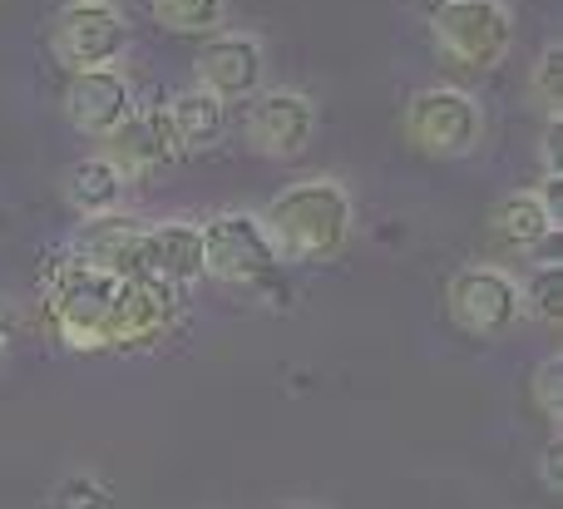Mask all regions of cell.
I'll return each mask as SVG.
<instances>
[{
  "label": "cell",
  "mask_w": 563,
  "mask_h": 509,
  "mask_svg": "<svg viewBox=\"0 0 563 509\" xmlns=\"http://www.w3.org/2000/svg\"><path fill=\"white\" fill-rule=\"evenodd\" d=\"M109 144V164L119 168L124 178H144L154 168L174 164L178 158V144H174V129H168V109H144V114H129L114 134L104 139Z\"/></svg>",
  "instance_id": "7c38bea8"
},
{
  "label": "cell",
  "mask_w": 563,
  "mask_h": 509,
  "mask_svg": "<svg viewBox=\"0 0 563 509\" xmlns=\"http://www.w3.org/2000/svg\"><path fill=\"white\" fill-rule=\"evenodd\" d=\"M59 509H109V495L99 490L95 475H75V480H65V490H59Z\"/></svg>",
  "instance_id": "44dd1931"
},
{
  "label": "cell",
  "mask_w": 563,
  "mask_h": 509,
  "mask_svg": "<svg viewBox=\"0 0 563 509\" xmlns=\"http://www.w3.org/2000/svg\"><path fill=\"white\" fill-rule=\"evenodd\" d=\"M124 45H129V20L109 0H69V5H59L55 25H49V55L69 75L114 69Z\"/></svg>",
  "instance_id": "8992f818"
},
{
  "label": "cell",
  "mask_w": 563,
  "mask_h": 509,
  "mask_svg": "<svg viewBox=\"0 0 563 509\" xmlns=\"http://www.w3.org/2000/svg\"><path fill=\"white\" fill-rule=\"evenodd\" d=\"M267 75V55L263 40L247 35V30H218L203 40V49L194 55V79L203 95H213L218 104H233V99H253L263 89Z\"/></svg>",
  "instance_id": "9c48e42d"
},
{
  "label": "cell",
  "mask_w": 563,
  "mask_h": 509,
  "mask_svg": "<svg viewBox=\"0 0 563 509\" xmlns=\"http://www.w3.org/2000/svg\"><path fill=\"white\" fill-rule=\"evenodd\" d=\"M139 277L164 283L174 292L203 283V228L188 218H168V223H148L144 243H139Z\"/></svg>",
  "instance_id": "30bf717a"
},
{
  "label": "cell",
  "mask_w": 563,
  "mask_h": 509,
  "mask_svg": "<svg viewBox=\"0 0 563 509\" xmlns=\"http://www.w3.org/2000/svg\"><path fill=\"white\" fill-rule=\"evenodd\" d=\"M45 307L59 342L75 352H129L174 332L184 292L148 277L109 273L65 247L45 263Z\"/></svg>",
  "instance_id": "6da1fadb"
},
{
  "label": "cell",
  "mask_w": 563,
  "mask_h": 509,
  "mask_svg": "<svg viewBox=\"0 0 563 509\" xmlns=\"http://www.w3.org/2000/svg\"><path fill=\"white\" fill-rule=\"evenodd\" d=\"M134 114V95L119 69H85L69 75L65 85V119L89 139H109L124 119Z\"/></svg>",
  "instance_id": "8fae6325"
},
{
  "label": "cell",
  "mask_w": 563,
  "mask_h": 509,
  "mask_svg": "<svg viewBox=\"0 0 563 509\" xmlns=\"http://www.w3.org/2000/svg\"><path fill=\"white\" fill-rule=\"evenodd\" d=\"M529 95L549 114V124L563 119V45H544V55L529 69Z\"/></svg>",
  "instance_id": "d6986e66"
},
{
  "label": "cell",
  "mask_w": 563,
  "mask_h": 509,
  "mask_svg": "<svg viewBox=\"0 0 563 509\" xmlns=\"http://www.w3.org/2000/svg\"><path fill=\"white\" fill-rule=\"evenodd\" d=\"M203 228V277L243 292H273L282 277V257L257 213H218Z\"/></svg>",
  "instance_id": "277c9868"
},
{
  "label": "cell",
  "mask_w": 563,
  "mask_h": 509,
  "mask_svg": "<svg viewBox=\"0 0 563 509\" xmlns=\"http://www.w3.org/2000/svg\"><path fill=\"white\" fill-rule=\"evenodd\" d=\"M228 0H148V15L174 35H218Z\"/></svg>",
  "instance_id": "e0dca14e"
},
{
  "label": "cell",
  "mask_w": 563,
  "mask_h": 509,
  "mask_svg": "<svg viewBox=\"0 0 563 509\" xmlns=\"http://www.w3.org/2000/svg\"><path fill=\"white\" fill-rule=\"evenodd\" d=\"M544 485H549V490H559V485H563V455H559V445H549V451H544Z\"/></svg>",
  "instance_id": "7402d4cb"
},
{
  "label": "cell",
  "mask_w": 563,
  "mask_h": 509,
  "mask_svg": "<svg viewBox=\"0 0 563 509\" xmlns=\"http://www.w3.org/2000/svg\"><path fill=\"white\" fill-rule=\"evenodd\" d=\"M243 134L253 154L282 164V158L307 154L311 134H317V109H311V99L301 89H257L247 99Z\"/></svg>",
  "instance_id": "ba28073f"
},
{
  "label": "cell",
  "mask_w": 563,
  "mask_h": 509,
  "mask_svg": "<svg viewBox=\"0 0 563 509\" xmlns=\"http://www.w3.org/2000/svg\"><path fill=\"white\" fill-rule=\"evenodd\" d=\"M144 218L134 213H104V218H85V228L75 233L69 253L85 257L95 267H109V273H129L139 277V243H144Z\"/></svg>",
  "instance_id": "4fadbf2b"
},
{
  "label": "cell",
  "mask_w": 563,
  "mask_h": 509,
  "mask_svg": "<svg viewBox=\"0 0 563 509\" xmlns=\"http://www.w3.org/2000/svg\"><path fill=\"white\" fill-rule=\"evenodd\" d=\"M168 129H174L178 158L184 154H208V148L223 144L228 134V104H218L203 89H184V95L168 99Z\"/></svg>",
  "instance_id": "9a60e30c"
},
{
  "label": "cell",
  "mask_w": 563,
  "mask_h": 509,
  "mask_svg": "<svg viewBox=\"0 0 563 509\" xmlns=\"http://www.w3.org/2000/svg\"><path fill=\"white\" fill-rule=\"evenodd\" d=\"M406 139L430 158H465L485 139V109L465 89H416L406 104Z\"/></svg>",
  "instance_id": "5b68a950"
},
{
  "label": "cell",
  "mask_w": 563,
  "mask_h": 509,
  "mask_svg": "<svg viewBox=\"0 0 563 509\" xmlns=\"http://www.w3.org/2000/svg\"><path fill=\"white\" fill-rule=\"evenodd\" d=\"M124 184H129V178L119 174V168L109 164L104 154L79 158V164L65 174V203L75 208L79 218L119 213V203H124Z\"/></svg>",
  "instance_id": "2e32d148"
},
{
  "label": "cell",
  "mask_w": 563,
  "mask_h": 509,
  "mask_svg": "<svg viewBox=\"0 0 563 509\" xmlns=\"http://www.w3.org/2000/svg\"><path fill=\"white\" fill-rule=\"evenodd\" d=\"M282 263H327L346 247L356 208L336 178H297L257 213Z\"/></svg>",
  "instance_id": "7a4b0ae2"
},
{
  "label": "cell",
  "mask_w": 563,
  "mask_h": 509,
  "mask_svg": "<svg viewBox=\"0 0 563 509\" xmlns=\"http://www.w3.org/2000/svg\"><path fill=\"white\" fill-rule=\"evenodd\" d=\"M430 40L450 69L485 75L515 49V15L505 0H440L430 15Z\"/></svg>",
  "instance_id": "3957f363"
},
{
  "label": "cell",
  "mask_w": 563,
  "mask_h": 509,
  "mask_svg": "<svg viewBox=\"0 0 563 509\" xmlns=\"http://www.w3.org/2000/svg\"><path fill=\"white\" fill-rule=\"evenodd\" d=\"M519 302H525V317L544 327H559L563 322V267L559 263H539L534 273L525 277L519 287Z\"/></svg>",
  "instance_id": "ac0fdd59"
},
{
  "label": "cell",
  "mask_w": 563,
  "mask_h": 509,
  "mask_svg": "<svg viewBox=\"0 0 563 509\" xmlns=\"http://www.w3.org/2000/svg\"><path fill=\"white\" fill-rule=\"evenodd\" d=\"M554 228H563V223L544 208L539 188L505 193L495 203V213H489V237H495L499 247H519V253H529V247H544L549 237H554Z\"/></svg>",
  "instance_id": "5bb4252c"
},
{
  "label": "cell",
  "mask_w": 563,
  "mask_h": 509,
  "mask_svg": "<svg viewBox=\"0 0 563 509\" xmlns=\"http://www.w3.org/2000/svg\"><path fill=\"white\" fill-rule=\"evenodd\" d=\"M445 312H450V322L470 336H505L509 327L525 317V302H519V283L505 267L475 263L450 277Z\"/></svg>",
  "instance_id": "52a82bcc"
},
{
  "label": "cell",
  "mask_w": 563,
  "mask_h": 509,
  "mask_svg": "<svg viewBox=\"0 0 563 509\" xmlns=\"http://www.w3.org/2000/svg\"><path fill=\"white\" fill-rule=\"evenodd\" d=\"M534 406L549 425H563V362L559 356H549L534 372Z\"/></svg>",
  "instance_id": "ffe728a7"
}]
</instances>
